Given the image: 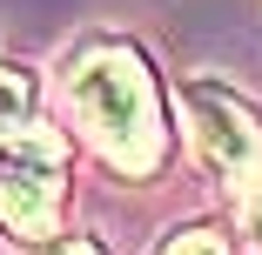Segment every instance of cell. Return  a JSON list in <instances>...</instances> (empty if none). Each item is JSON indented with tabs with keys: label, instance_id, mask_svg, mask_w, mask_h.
<instances>
[{
	"label": "cell",
	"instance_id": "6da1fadb",
	"mask_svg": "<svg viewBox=\"0 0 262 255\" xmlns=\"http://www.w3.org/2000/svg\"><path fill=\"white\" fill-rule=\"evenodd\" d=\"M68 114L74 128L94 141V155L115 175H155L168 155V128H162V94H155V74L135 47L101 40L68 67Z\"/></svg>",
	"mask_w": 262,
	"mask_h": 255
},
{
	"label": "cell",
	"instance_id": "8992f818",
	"mask_svg": "<svg viewBox=\"0 0 262 255\" xmlns=\"http://www.w3.org/2000/svg\"><path fill=\"white\" fill-rule=\"evenodd\" d=\"M40 255H101V242H88V235H54Z\"/></svg>",
	"mask_w": 262,
	"mask_h": 255
},
{
	"label": "cell",
	"instance_id": "7a4b0ae2",
	"mask_svg": "<svg viewBox=\"0 0 262 255\" xmlns=\"http://www.w3.org/2000/svg\"><path fill=\"white\" fill-rule=\"evenodd\" d=\"M68 201V148L47 128H20L0 141V235L7 242H54Z\"/></svg>",
	"mask_w": 262,
	"mask_h": 255
},
{
	"label": "cell",
	"instance_id": "3957f363",
	"mask_svg": "<svg viewBox=\"0 0 262 255\" xmlns=\"http://www.w3.org/2000/svg\"><path fill=\"white\" fill-rule=\"evenodd\" d=\"M182 121H188L195 161L215 181H229V188H255L262 181V121H255V108L235 87L182 81Z\"/></svg>",
	"mask_w": 262,
	"mask_h": 255
},
{
	"label": "cell",
	"instance_id": "5b68a950",
	"mask_svg": "<svg viewBox=\"0 0 262 255\" xmlns=\"http://www.w3.org/2000/svg\"><path fill=\"white\" fill-rule=\"evenodd\" d=\"M155 255H229V235H222V228H208V222H195V228L162 235V242H155Z\"/></svg>",
	"mask_w": 262,
	"mask_h": 255
},
{
	"label": "cell",
	"instance_id": "277c9868",
	"mask_svg": "<svg viewBox=\"0 0 262 255\" xmlns=\"http://www.w3.org/2000/svg\"><path fill=\"white\" fill-rule=\"evenodd\" d=\"M34 108H40V81H34V67L0 61V141L20 134V128H34Z\"/></svg>",
	"mask_w": 262,
	"mask_h": 255
},
{
	"label": "cell",
	"instance_id": "52a82bcc",
	"mask_svg": "<svg viewBox=\"0 0 262 255\" xmlns=\"http://www.w3.org/2000/svg\"><path fill=\"white\" fill-rule=\"evenodd\" d=\"M242 222H249V235H255V248H262V181H255L249 201H242Z\"/></svg>",
	"mask_w": 262,
	"mask_h": 255
}]
</instances>
